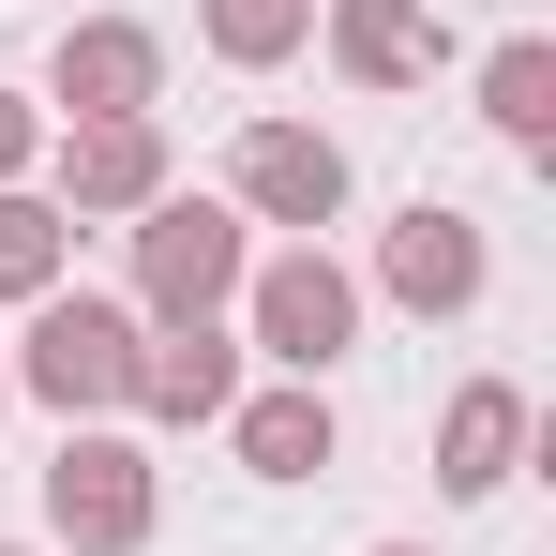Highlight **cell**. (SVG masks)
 I'll list each match as a JSON object with an SVG mask.
<instances>
[{"mask_svg":"<svg viewBox=\"0 0 556 556\" xmlns=\"http://www.w3.org/2000/svg\"><path fill=\"white\" fill-rule=\"evenodd\" d=\"M527 437H542V421H527V391H511V376H466L452 406H437V496L481 511V496L527 466Z\"/></svg>","mask_w":556,"mask_h":556,"instance_id":"8fae6325","label":"cell"},{"mask_svg":"<svg viewBox=\"0 0 556 556\" xmlns=\"http://www.w3.org/2000/svg\"><path fill=\"white\" fill-rule=\"evenodd\" d=\"M362 271L331 256V241H271L256 271H241V301H226V331H241V362H271V376H316L331 391V362L362 346Z\"/></svg>","mask_w":556,"mask_h":556,"instance_id":"7a4b0ae2","label":"cell"},{"mask_svg":"<svg viewBox=\"0 0 556 556\" xmlns=\"http://www.w3.org/2000/svg\"><path fill=\"white\" fill-rule=\"evenodd\" d=\"M195 46H211L226 76H286V61L316 46V0H195Z\"/></svg>","mask_w":556,"mask_h":556,"instance_id":"5bb4252c","label":"cell"},{"mask_svg":"<svg viewBox=\"0 0 556 556\" xmlns=\"http://www.w3.org/2000/svg\"><path fill=\"white\" fill-rule=\"evenodd\" d=\"M241 391H256V376H241V331H226V316H181V331H136V391H121V421H151V437H211Z\"/></svg>","mask_w":556,"mask_h":556,"instance_id":"9c48e42d","label":"cell"},{"mask_svg":"<svg viewBox=\"0 0 556 556\" xmlns=\"http://www.w3.org/2000/svg\"><path fill=\"white\" fill-rule=\"evenodd\" d=\"M0 406H15V362H0Z\"/></svg>","mask_w":556,"mask_h":556,"instance_id":"ac0fdd59","label":"cell"},{"mask_svg":"<svg viewBox=\"0 0 556 556\" xmlns=\"http://www.w3.org/2000/svg\"><path fill=\"white\" fill-rule=\"evenodd\" d=\"M346 195H362V166H346V136H331V121H241V151H226V211H241V226L331 241V226H346Z\"/></svg>","mask_w":556,"mask_h":556,"instance_id":"5b68a950","label":"cell"},{"mask_svg":"<svg viewBox=\"0 0 556 556\" xmlns=\"http://www.w3.org/2000/svg\"><path fill=\"white\" fill-rule=\"evenodd\" d=\"M30 166H46V105H30V91H15V76H0V195L30 181Z\"/></svg>","mask_w":556,"mask_h":556,"instance_id":"2e32d148","label":"cell"},{"mask_svg":"<svg viewBox=\"0 0 556 556\" xmlns=\"http://www.w3.org/2000/svg\"><path fill=\"white\" fill-rule=\"evenodd\" d=\"M0 556H30V542H0Z\"/></svg>","mask_w":556,"mask_h":556,"instance_id":"d6986e66","label":"cell"},{"mask_svg":"<svg viewBox=\"0 0 556 556\" xmlns=\"http://www.w3.org/2000/svg\"><path fill=\"white\" fill-rule=\"evenodd\" d=\"M316 46H331L346 91H421L452 61V15L437 0H316Z\"/></svg>","mask_w":556,"mask_h":556,"instance_id":"30bf717a","label":"cell"},{"mask_svg":"<svg viewBox=\"0 0 556 556\" xmlns=\"http://www.w3.org/2000/svg\"><path fill=\"white\" fill-rule=\"evenodd\" d=\"M362 301H391V316H481V301H496V226L452 211V195H406V211L376 226Z\"/></svg>","mask_w":556,"mask_h":556,"instance_id":"8992f818","label":"cell"},{"mask_svg":"<svg viewBox=\"0 0 556 556\" xmlns=\"http://www.w3.org/2000/svg\"><path fill=\"white\" fill-rule=\"evenodd\" d=\"M362 556H437V542H362Z\"/></svg>","mask_w":556,"mask_h":556,"instance_id":"e0dca14e","label":"cell"},{"mask_svg":"<svg viewBox=\"0 0 556 556\" xmlns=\"http://www.w3.org/2000/svg\"><path fill=\"white\" fill-rule=\"evenodd\" d=\"M481 136L527 151V166H556V46L542 30H511V46L481 61Z\"/></svg>","mask_w":556,"mask_h":556,"instance_id":"4fadbf2b","label":"cell"},{"mask_svg":"<svg viewBox=\"0 0 556 556\" xmlns=\"http://www.w3.org/2000/svg\"><path fill=\"white\" fill-rule=\"evenodd\" d=\"M241 271H256V226L226 211V195H151L136 211V316L151 331H181V316H226L241 301Z\"/></svg>","mask_w":556,"mask_h":556,"instance_id":"3957f363","label":"cell"},{"mask_svg":"<svg viewBox=\"0 0 556 556\" xmlns=\"http://www.w3.org/2000/svg\"><path fill=\"white\" fill-rule=\"evenodd\" d=\"M136 331H151L136 301H105V286H46V301L15 316L0 362H15V391L76 437V421H121V391H136Z\"/></svg>","mask_w":556,"mask_h":556,"instance_id":"6da1fadb","label":"cell"},{"mask_svg":"<svg viewBox=\"0 0 556 556\" xmlns=\"http://www.w3.org/2000/svg\"><path fill=\"white\" fill-rule=\"evenodd\" d=\"M226 452L256 466V481H316V466L346 452V421H331V391H316V376H271V391H241V406H226Z\"/></svg>","mask_w":556,"mask_h":556,"instance_id":"7c38bea8","label":"cell"},{"mask_svg":"<svg viewBox=\"0 0 556 556\" xmlns=\"http://www.w3.org/2000/svg\"><path fill=\"white\" fill-rule=\"evenodd\" d=\"M46 286H76V226H61V211H46V195L15 181V195H0V301H15V316H30V301H46Z\"/></svg>","mask_w":556,"mask_h":556,"instance_id":"9a60e30c","label":"cell"},{"mask_svg":"<svg viewBox=\"0 0 556 556\" xmlns=\"http://www.w3.org/2000/svg\"><path fill=\"white\" fill-rule=\"evenodd\" d=\"M46 136L61 121H166V30L151 15H76L61 46H46Z\"/></svg>","mask_w":556,"mask_h":556,"instance_id":"52a82bcc","label":"cell"},{"mask_svg":"<svg viewBox=\"0 0 556 556\" xmlns=\"http://www.w3.org/2000/svg\"><path fill=\"white\" fill-rule=\"evenodd\" d=\"M151 527H166V466L136 452L121 421H76L46 452V542L61 556H136Z\"/></svg>","mask_w":556,"mask_h":556,"instance_id":"277c9868","label":"cell"},{"mask_svg":"<svg viewBox=\"0 0 556 556\" xmlns=\"http://www.w3.org/2000/svg\"><path fill=\"white\" fill-rule=\"evenodd\" d=\"M166 181H181V166H166V121H61L30 195H46L61 226H136Z\"/></svg>","mask_w":556,"mask_h":556,"instance_id":"ba28073f","label":"cell"}]
</instances>
